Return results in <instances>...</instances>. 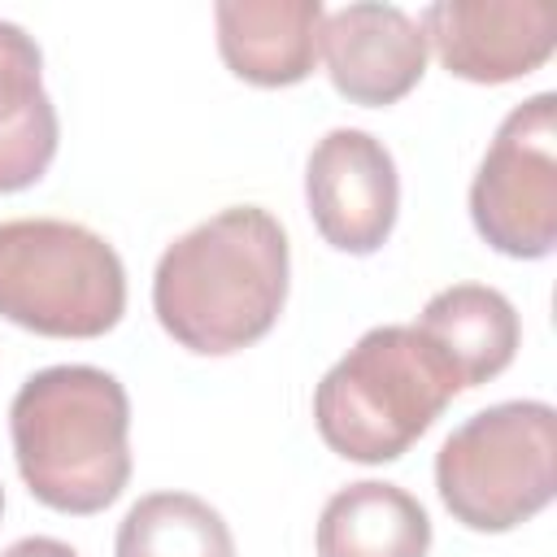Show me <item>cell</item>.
<instances>
[{
  "label": "cell",
  "mask_w": 557,
  "mask_h": 557,
  "mask_svg": "<svg viewBox=\"0 0 557 557\" xmlns=\"http://www.w3.org/2000/svg\"><path fill=\"white\" fill-rule=\"evenodd\" d=\"M287 235L261 205H231L178 235L152 274L161 331L200 357L257 344L287 300Z\"/></svg>",
  "instance_id": "6da1fadb"
},
{
  "label": "cell",
  "mask_w": 557,
  "mask_h": 557,
  "mask_svg": "<svg viewBox=\"0 0 557 557\" xmlns=\"http://www.w3.org/2000/svg\"><path fill=\"white\" fill-rule=\"evenodd\" d=\"M9 435L30 496L57 513H100L131 479V400L109 370H35L9 405Z\"/></svg>",
  "instance_id": "7a4b0ae2"
},
{
  "label": "cell",
  "mask_w": 557,
  "mask_h": 557,
  "mask_svg": "<svg viewBox=\"0 0 557 557\" xmlns=\"http://www.w3.org/2000/svg\"><path fill=\"white\" fill-rule=\"evenodd\" d=\"M457 392L453 361L418 326H374L322 374L313 422L344 461L383 466L405 457Z\"/></svg>",
  "instance_id": "3957f363"
},
{
  "label": "cell",
  "mask_w": 557,
  "mask_h": 557,
  "mask_svg": "<svg viewBox=\"0 0 557 557\" xmlns=\"http://www.w3.org/2000/svg\"><path fill=\"white\" fill-rule=\"evenodd\" d=\"M122 309L126 270L104 235L61 218L0 222V318L48 339H96Z\"/></svg>",
  "instance_id": "277c9868"
},
{
  "label": "cell",
  "mask_w": 557,
  "mask_h": 557,
  "mask_svg": "<svg viewBox=\"0 0 557 557\" xmlns=\"http://www.w3.org/2000/svg\"><path fill=\"white\" fill-rule=\"evenodd\" d=\"M444 509L470 531H513L557 492V413L544 400H500L466 418L435 453Z\"/></svg>",
  "instance_id": "5b68a950"
},
{
  "label": "cell",
  "mask_w": 557,
  "mask_h": 557,
  "mask_svg": "<svg viewBox=\"0 0 557 557\" xmlns=\"http://www.w3.org/2000/svg\"><path fill=\"white\" fill-rule=\"evenodd\" d=\"M470 218L483 244L540 261L557 244V96L522 100L496 131L470 183Z\"/></svg>",
  "instance_id": "8992f818"
},
{
  "label": "cell",
  "mask_w": 557,
  "mask_h": 557,
  "mask_svg": "<svg viewBox=\"0 0 557 557\" xmlns=\"http://www.w3.org/2000/svg\"><path fill=\"white\" fill-rule=\"evenodd\" d=\"M305 200L318 235L352 257L383 248L400 209L396 161L370 131H326L305 165Z\"/></svg>",
  "instance_id": "52a82bcc"
},
{
  "label": "cell",
  "mask_w": 557,
  "mask_h": 557,
  "mask_svg": "<svg viewBox=\"0 0 557 557\" xmlns=\"http://www.w3.org/2000/svg\"><path fill=\"white\" fill-rule=\"evenodd\" d=\"M440 65L466 83H513L557 48L548 0H435L418 17Z\"/></svg>",
  "instance_id": "ba28073f"
},
{
  "label": "cell",
  "mask_w": 557,
  "mask_h": 557,
  "mask_svg": "<svg viewBox=\"0 0 557 557\" xmlns=\"http://www.w3.org/2000/svg\"><path fill=\"white\" fill-rule=\"evenodd\" d=\"M318 52L335 91L352 104H396L426 70L422 26L396 4H344L322 17Z\"/></svg>",
  "instance_id": "9c48e42d"
},
{
  "label": "cell",
  "mask_w": 557,
  "mask_h": 557,
  "mask_svg": "<svg viewBox=\"0 0 557 557\" xmlns=\"http://www.w3.org/2000/svg\"><path fill=\"white\" fill-rule=\"evenodd\" d=\"M322 0H218V52L252 87H292L318 65Z\"/></svg>",
  "instance_id": "30bf717a"
},
{
  "label": "cell",
  "mask_w": 557,
  "mask_h": 557,
  "mask_svg": "<svg viewBox=\"0 0 557 557\" xmlns=\"http://www.w3.org/2000/svg\"><path fill=\"white\" fill-rule=\"evenodd\" d=\"M52 157L57 109L44 91V52L22 26L0 22V196L39 183Z\"/></svg>",
  "instance_id": "8fae6325"
},
{
  "label": "cell",
  "mask_w": 557,
  "mask_h": 557,
  "mask_svg": "<svg viewBox=\"0 0 557 557\" xmlns=\"http://www.w3.org/2000/svg\"><path fill=\"white\" fill-rule=\"evenodd\" d=\"M413 326L453 361L461 387H479L496 379L513 361L522 335L509 296L483 283H453L435 292Z\"/></svg>",
  "instance_id": "7c38bea8"
},
{
  "label": "cell",
  "mask_w": 557,
  "mask_h": 557,
  "mask_svg": "<svg viewBox=\"0 0 557 557\" xmlns=\"http://www.w3.org/2000/svg\"><path fill=\"white\" fill-rule=\"evenodd\" d=\"M431 518L396 483L339 487L318 518V557H426Z\"/></svg>",
  "instance_id": "4fadbf2b"
},
{
  "label": "cell",
  "mask_w": 557,
  "mask_h": 557,
  "mask_svg": "<svg viewBox=\"0 0 557 557\" xmlns=\"http://www.w3.org/2000/svg\"><path fill=\"white\" fill-rule=\"evenodd\" d=\"M117 557H235L222 513L191 492H152L117 527Z\"/></svg>",
  "instance_id": "5bb4252c"
},
{
  "label": "cell",
  "mask_w": 557,
  "mask_h": 557,
  "mask_svg": "<svg viewBox=\"0 0 557 557\" xmlns=\"http://www.w3.org/2000/svg\"><path fill=\"white\" fill-rule=\"evenodd\" d=\"M0 557H78V553H74L70 544L52 540V535H26V540L9 544Z\"/></svg>",
  "instance_id": "9a60e30c"
},
{
  "label": "cell",
  "mask_w": 557,
  "mask_h": 557,
  "mask_svg": "<svg viewBox=\"0 0 557 557\" xmlns=\"http://www.w3.org/2000/svg\"><path fill=\"white\" fill-rule=\"evenodd\" d=\"M0 513H4V487H0Z\"/></svg>",
  "instance_id": "2e32d148"
}]
</instances>
